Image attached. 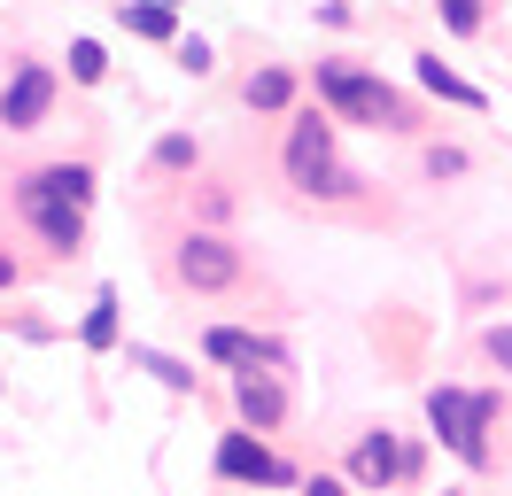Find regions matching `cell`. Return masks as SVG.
<instances>
[{
  "instance_id": "cb8c5ba5",
  "label": "cell",
  "mask_w": 512,
  "mask_h": 496,
  "mask_svg": "<svg viewBox=\"0 0 512 496\" xmlns=\"http://www.w3.org/2000/svg\"><path fill=\"white\" fill-rule=\"evenodd\" d=\"M202 217H210V225H225V217H233V194H225V186H202Z\"/></svg>"
},
{
  "instance_id": "3957f363",
  "label": "cell",
  "mask_w": 512,
  "mask_h": 496,
  "mask_svg": "<svg viewBox=\"0 0 512 496\" xmlns=\"http://www.w3.org/2000/svg\"><path fill=\"white\" fill-rule=\"evenodd\" d=\"M171 279H179L187 295H233V287L249 279V256H241V241L218 233V225H187L179 248H171Z\"/></svg>"
},
{
  "instance_id": "9a60e30c",
  "label": "cell",
  "mask_w": 512,
  "mask_h": 496,
  "mask_svg": "<svg viewBox=\"0 0 512 496\" xmlns=\"http://www.w3.org/2000/svg\"><path fill=\"white\" fill-rule=\"evenodd\" d=\"M148 171H156V179H194V171H202V140H194V132H163L156 148H148Z\"/></svg>"
},
{
  "instance_id": "ac0fdd59",
  "label": "cell",
  "mask_w": 512,
  "mask_h": 496,
  "mask_svg": "<svg viewBox=\"0 0 512 496\" xmlns=\"http://www.w3.org/2000/svg\"><path fill=\"white\" fill-rule=\"evenodd\" d=\"M132 365H140V372H156L171 396H194V365H179V357H163V349H132Z\"/></svg>"
},
{
  "instance_id": "d4e9b609",
  "label": "cell",
  "mask_w": 512,
  "mask_h": 496,
  "mask_svg": "<svg viewBox=\"0 0 512 496\" xmlns=\"http://www.w3.org/2000/svg\"><path fill=\"white\" fill-rule=\"evenodd\" d=\"M16 287H24V264H16L8 248H0V295H16Z\"/></svg>"
},
{
  "instance_id": "30bf717a",
  "label": "cell",
  "mask_w": 512,
  "mask_h": 496,
  "mask_svg": "<svg viewBox=\"0 0 512 496\" xmlns=\"http://www.w3.org/2000/svg\"><path fill=\"white\" fill-rule=\"evenodd\" d=\"M202 357H210V365H225V372H241V365L288 372V341L249 334V326H210V334H202Z\"/></svg>"
},
{
  "instance_id": "277c9868",
  "label": "cell",
  "mask_w": 512,
  "mask_h": 496,
  "mask_svg": "<svg viewBox=\"0 0 512 496\" xmlns=\"http://www.w3.org/2000/svg\"><path fill=\"white\" fill-rule=\"evenodd\" d=\"M427 427H435V442H443L466 473H489V434L474 427V388H450V380L427 388Z\"/></svg>"
},
{
  "instance_id": "5bb4252c",
  "label": "cell",
  "mask_w": 512,
  "mask_h": 496,
  "mask_svg": "<svg viewBox=\"0 0 512 496\" xmlns=\"http://www.w3.org/2000/svg\"><path fill=\"white\" fill-rule=\"evenodd\" d=\"M117 24H125L132 39L171 47V39H179V8H163V0H125V8H117Z\"/></svg>"
},
{
  "instance_id": "9c48e42d",
  "label": "cell",
  "mask_w": 512,
  "mask_h": 496,
  "mask_svg": "<svg viewBox=\"0 0 512 496\" xmlns=\"http://www.w3.org/2000/svg\"><path fill=\"white\" fill-rule=\"evenodd\" d=\"M94 194H101V179H94V163H39V171H24L16 179V210L24 202H78V210H94Z\"/></svg>"
},
{
  "instance_id": "ba28073f",
  "label": "cell",
  "mask_w": 512,
  "mask_h": 496,
  "mask_svg": "<svg viewBox=\"0 0 512 496\" xmlns=\"http://www.w3.org/2000/svg\"><path fill=\"white\" fill-rule=\"evenodd\" d=\"M357 496H388V489H404V442L388 427L373 434H357V450H350V473H342Z\"/></svg>"
},
{
  "instance_id": "8992f818",
  "label": "cell",
  "mask_w": 512,
  "mask_h": 496,
  "mask_svg": "<svg viewBox=\"0 0 512 496\" xmlns=\"http://www.w3.org/2000/svg\"><path fill=\"white\" fill-rule=\"evenodd\" d=\"M55 93H63V78L47 62H8V78H0V132H39L55 117Z\"/></svg>"
},
{
  "instance_id": "484cf974",
  "label": "cell",
  "mask_w": 512,
  "mask_h": 496,
  "mask_svg": "<svg viewBox=\"0 0 512 496\" xmlns=\"http://www.w3.org/2000/svg\"><path fill=\"white\" fill-rule=\"evenodd\" d=\"M163 8H187V0H163Z\"/></svg>"
},
{
  "instance_id": "6da1fadb",
  "label": "cell",
  "mask_w": 512,
  "mask_h": 496,
  "mask_svg": "<svg viewBox=\"0 0 512 496\" xmlns=\"http://www.w3.org/2000/svg\"><path fill=\"white\" fill-rule=\"evenodd\" d=\"M311 93H319V109L334 124H365V132H419V109H412V101L388 86L381 70H357V62H342V55H319Z\"/></svg>"
},
{
  "instance_id": "8fae6325",
  "label": "cell",
  "mask_w": 512,
  "mask_h": 496,
  "mask_svg": "<svg viewBox=\"0 0 512 496\" xmlns=\"http://www.w3.org/2000/svg\"><path fill=\"white\" fill-rule=\"evenodd\" d=\"M24 225H32L55 256H78V248H86V210H78V202H24Z\"/></svg>"
},
{
  "instance_id": "4316f807",
  "label": "cell",
  "mask_w": 512,
  "mask_h": 496,
  "mask_svg": "<svg viewBox=\"0 0 512 496\" xmlns=\"http://www.w3.org/2000/svg\"><path fill=\"white\" fill-rule=\"evenodd\" d=\"M388 496H396V489H388Z\"/></svg>"
},
{
  "instance_id": "7c38bea8",
  "label": "cell",
  "mask_w": 512,
  "mask_h": 496,
  "mask_svg": "<svg viewBox=\"0 0 512 496\" xmlns=\"http://www.w3.org/2000/svg\"><path fill=\"white\" fill-rule=\"evenodd\" d=\"M412 78H419V93H427V101H450V109H489V93L466 86L443 55H412Z\"/></svg>"
},
{
  "instance_id": "4fadbf2b",
  "label": "cell",
  "mask_w": 512,
  "mask_h": 496,
  "mask_svg": "<svg viewBox=\"0 0 512 496\" xmlns=\"http://www.w3.org/2000/svg\"><path fill=\"white\" fill-rule=\"evenodd\" d=\"M295 93H303V78H295L288 62H264V70H249V86H241V101H249L256 117H288Z\"/></svg>"
},
{
  "instance_id": "7a4b0ae2",
  "label": "cell",
  "mask_w": 512,
  "mask_h": 496,
  "mask_svg": "<svg viewBox=\"0 0 512 496\" xmlns=\"http://www.w3.org/2000/svg\"><path fill=\"white\" fill-rule=\"evenodd\" d=\"M280 171L303 202H350L357 179L342 171V155H334V117H326L319 101L311 109H288V140H280Z\"/></svg>"
},
{
  "instance_id": "5b68a950",
  "label": "cell",
  "mask_w": 512,
  "mask_h": 496,
  "mask_svg": "<svg viewBox=\"0 0 512 496\" xmlns=\"http://www.w3.org/2000/svg\"><path fill=\"white\" fill-rule=\"evenodd\" d=\"M218 481H233V489H295L303 473H295L288 458H272L264 450V434H249V427H233V434H218Z\"/></svg>"
},
{
  "instance_id": "7402d4cb",
  "label": "cell",
  "mask_w": 512,
  "mask_h": 496,
  "mask_svg": "<svg viewBox=\"0 0 512 496\" xmlns=\"http://www.w3.org/2000/svg\"><path fill=\"white\" fill-rule=\"evenodd\" d=\"M481 357H489V365L512 380V326H489V334H481Z\"/></svg>"
},
{
  "instance_id": "2e32d148",
  "label": "cell",
  "mask_w": 512,
  "mask_h": 496,
  "mask_svg": "<svg viewBox=\"0 0 512 496\" xmlns=\"http://www.w3.org/2000/svg\"><path fill=\"white\" fill-rule=\"evenodd\" d=\"M117 334H125V326H117V287H101L94 310H86V326H78V341L101 357V349H117Z\"/></svg>"
},
{
  "instance_id": "e0dca14e",
  "label": "cell",
  "mask_w": 512,
  "mask_h": 496,
  "mask_svg": "<svg viewBox=\"0 0 512 496\" xmlns=\"http://www.w3.org/2000/svg\"><path fill=\"white\" fill-rule=\"evenodd\" d=\"M419 171L443 186V179H466V171H474V155H466V148H450V140H427V148H419Z\"/></svg>"
},
{
  "instance_id": "ffe728a7",
  "label": "cell",
  "mask_w": 512,
  "mask_h": 496,
  "mask_svg": "<svg viewBox=\"0 0 512 496\" xmlns=\"http://www.w3.org/2000/svg\"><path fill=\"white\" fill-rule=\"evenodd\" d=\"M435 8H443V31H450V39H474V31L489 24V8H481V0H435Z\"/></svg>"
},
{
  "instance_id": "52a82bcc",
  "label": "cell",
  "mask_w": 512,
  "mask_h": 496,
  "mask_svg": "<svg viewBox=\"0 0 512 496\" xmlns=\"http://www.w3.org/2000/svg\"><path fill=\"white\" fill-rule=\"evenodd\" d=\"M233 419L249 434H280L288 427V380L264 372V365H241L233 372Z\"/></svg>"
},
{
  "instance_id": "d6986e66",
  "label": "cell",
  "mask_w": 512,
  "mask_h": 496,
  "mask_svg": "<svg viewBox=\"0 0 512 496\" xmlns=\"http://www.w3.org/2000/svg\"><path fill=\"white\" fill-rule=\"evenodd\" d=\"M70 78H78V86H101V78H109V55H101V39H70Z\"/></svg>"
},
{
  "instance_id": "44dd1931",
  "label": "cell",
  "mask_w": 512,
  "mask_h": 496,
  "mask_svg": "<svg viewBox=\"0 0 512 496\" xmlns=\"http://www.w3.org/2000/svg\"><path fill=\"white\" fill-rule=\"evenodd\" d=\"M171 55H179V70H187V78H210V70H218L210 39H171Z\"/></svg>"
},
{
  "instance_id": "603a6c76",
  "label": "cell",
  "mask_w": 512,
  "mask_h": 496,
  "mask_svg": "<svg viewBox=\"0 0 512 496\" xmlns=\"http://www.w3.org/2000/svg\"><path fill=\"white\" fill-rule=\"evenodd\" d=\"M303 496H357L342 473H303Z\"/></svg>"
}]
</instances>
